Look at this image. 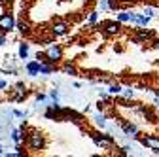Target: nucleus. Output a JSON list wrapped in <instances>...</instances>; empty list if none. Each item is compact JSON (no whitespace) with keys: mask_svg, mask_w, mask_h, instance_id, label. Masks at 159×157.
Wrapping results in <instances>:
<instances>
[{"mask_svg":"<svg viewBox=\"0 0 159 157\" xmlns=\"http://www.w3.org/2000/svg\"><path fill=\"white\" fill-rule=\"evenodd\" d=\"M27 148L30 151H42V150H46V136L40 131H30L27 134Z\"/></svg>","mask_w":159,"mask_h":157,"instance_id":"1","label":"nucleus"},{"mask_svg":"<svg viewBox=\"0 0 159 157\" xmlns=\"http://www.w3.org/2000/svg\"><path fill=\"white\" fill-rule=\"evenodd\" d=\"M89 136H91V140H93V144L97 146V148H101V150H110L114 144H116V138L112 134H108V132H89Z\"/></svg>","mask_w":159,"mask_h":157,"instance_id":"2","label":"nucleus"},{"mask_svg":"<svg viewBox=\"0 0 159 157\" xmlns=\"http://www.w3.org/2000/svg\"><path fill=\"white\" fill-rule=\"evenodd\" d=\"M63 53H65L63 46L51 42V44L46 47V51H44V61H48V63H51V65H57V63L63 59Z\"/></svg>","mask_w":159,"mask_h":157,"instance_id":"3","label":"nucleus"},{"mask_svg":"<svg viewBox=\"0 0 159 157\" xmlns=\"http://www.w3.org/2000/svg\"><path fill=\"white\" fill-rule=\"evenodd\" d=\"M138 144L146 150H152L153 153L159 155V136L157 134H146V136H138Z\"/></svg>","mask_w":159,"mask_h":157,"instance_id":"4","label":"nucleus"},{"mask_svg":"<svg viewBox=\"0 0 159 157\" xmlns=\"http://www.w3.org/2000/svg\"><path fill=\"white\" fill-rule=\"evenodd\" d=\"M15 17H13V13H10V11H4L2 15H0V32L2 34H8V32H11L13 29H15Z\"/></svg>","mask_w":159,"mask_h":157,"instance_id":"5","label":"nucleus"},{"mask_svg":"<svg viewBox=\"0 0 159 157\" xmlns=\"http://www.w3.org/2000/svg\"><path fill=\"white\" fill-rule=\"evenodd\" d=\"M123 29V23H119L117 19L116 21H104L102 23V36L108 38V36H117Z\"/></svg>","mask_w":159,"mask_h":157,"instance_id":"6","label":"nucleus"},{"mask_svg":"<svg viewBox=\"0 0 159 157\" xmlns=\"http://www.w3.org/2000/svg\"><path fill=\"white\" fill-rule=\"evenodd\" d=\"M119 127H121V132L127 136V138H138L140 136V131H138V127L134 125V123H131V121H121L119 123Z\"/></svg>","mask_w":159,"mask_h":157,"instance_id":"7","label":"nucleus"},{"mask_svg":"<svg viewBox=\"0 0 159 157\" xmlns=\"http://www.w3.org/2000/svg\"><path fill=\"white\" fill-rule=\"evenodd\" d=\"M93 125L98 129V131H104L106 127H108V115H106V112H101V110H97V114H93Z\"/></svg>","mask_w":159,"mask_h":157,"instance_id":"8","label":"nucleus"},{"mask_svg":"<svg viewBox=\"0 0 159 157\" xmlns=\"http://www.w3.org/2000/svg\"><path fill=\"white\" fill-rule=\"evenodd\" d=\"M68 30H70V25H68L66 21H55V23L51 25V34H53V38L66 36Z\"/></svg>","mask_w":159,"mask_h":157,"instance_id":"9","label":"nucleus"},{"mask_svg":"<svg viewBox=\"0 0 159 157\" xmlns=\"http://www.w3.org/2000/svg\"><path fill=\"white\" fill-rule=\"evenodd\" d=\"M25 70H27V74H29L30 78L38 76V74H40V61H38V59H36V61H29V63L25 65Z\"/></svg>","mask_w":159,"mask_h":157,"instance_id":"10","label":"nucleus"},{"mask_svg":"<svg viewBox=\"0 0 159 157\" xmlns=\"http://www.w3.org/2000/svg\"><path fill=\"white\" fill-rule=\"evenodd\" d=\"M152 23V17L150 15H146V13H136V17H134V27H148Z\"/></svg>","mask_w":159,"mask_h":157,"instance_id":"11","label":"nucleus"},{"mask_svg":"<svg viewBox=\"0 0 159 157\" xmlns=\"http://www.w3.org/2000/svg\"><path fill=\"white\" fill-rule=\"evenodd\" d=\"M55 72V65L48 63V61H40V74L42 76H51Z\"/></svg>","mask_w":159,"mask_h":157,"instance_id":"12","label":"nucleus"},{"mask_svg":"<svg viewBox=\"0 0 159 157\" xmlns=\"http://www.w3.org/2000/svg\"><path fill=\"white\" fill-rule=\"evenodd\" d=\"M17 55H19V59H29V44L27 42H21L19 44V51H17Z\"/></svg>","mask_w":159,"mask_h":157,"instance_id":"13","label":"nucleus"},{"mask_svg":"<svg viewBox=\"0 0 159 157\" xmlns=\"http://www.w3.org/2000/svg\"><path fill=\"white\" fill-rule=\"evenodd\" d=\"M61 70H63V74H66V76H76V74H78V68H76L72 63H65Z\"/></svg>","mask_w":159,"mask_h":157,"instance_id":"14","label":"nucleus"},{"mask_svg":"<svg viewBox=\"0 0 159 157\" xmlns=\"http://www.w3.org/2000/svg\"><path fill=\"white\" fill-rule=\"evenodd\" d=\"M15 29L21 32V34H29L30 32V27H29V23H25V21H19V23H15Z\"/></svg>","mask_w":159,"mask_h":157,"instance_id":"15","label":"nucleus"},{"mask_svg":"<svg viewBox=\"0 0 159 157\" xmlns=\"http://www.w3.org/2000/svg\"><path fill=\"white\" fill-rule=\"evenodd\" d=\"M121 89H123L121 83H110L108 85V93L110 95H121Z\"/></svg>","mask_w":159,"mask_h":157,"instance_id":"16","label":"nucleus"},{"mask_svg":"<svg viewBox=\"0 0 159 157\" xmlns=\"http://www.w3.org/2000/svg\"><path fill=\"white\" fill-rule=\"evenodd\" d=\"M116 19L119 23H129V11H117V15H116Z\"/></svg>","mask_w":159,"mask_h":157,"instance_id":"17","label":"nucleus"},{"mask_svg":"<svg viewBox=\"0 0 159 157\" xmlns=\"http://www.w3.org/2000/svg\"><path fill=\"white\" fill-rule=\"evenodd\" d=\"M97 21H98V11L95 10V11H91V13H89V17H87V23H89L91 27H95V25H97Z\"/></svg>","mask_w":159,"mask_h":157,"instance_id":"18","label":"nucleus"},{"mask_svg":"<svg viewBox=\"0 0 159 157\" xmlns=\"http://www.w3.org/2000/svg\"><path fill=\"white\" fill-rule=\"evenodd\" d=\"M121 95H123V99H133V96H134V89L133 87H123Z\"/></svg>","mask_w":159,"mask_h":157,"instance_id":"19","label":"nucleus"},{"mask_svg":"<svg viewBox=\"0 0 159 157\" xmlns=\"http://www.w3.org/2000/svg\"><path fill=\"white\" fill-rule=\"evenodd\" d=\"M108 8H110V11H117L121 8V2L119 0H108Z\"/></svg>","mask_w":159,"mask_h":157,"instance_id":"20","label":"nucleus"},{"mask_svg":"<svg viewBox=\"0 0 159 157\" xmlns=\"http://www.w3.org/2000/svg\"><path fill=\"white\" fill-rule=\"evenodd\" d=\"M98 11H101V13L110 11V8H108V0H98Z\"/></svg>","mask_w":159,"mask_h":157,"instance_id":"21","label":"nucleus"},{"mask_svg":"<svg viewBox=\"0 0 159 157\" xmlns=\"http://www.w3.org/2000/svg\"><path fill=\"white\" fill-rule=\"evenodd\" d=\"M142 13H146V15H150V17H152V19H153V17H155V15H157V13H155V8H153V6H146V8H144V11H142Z\"/></svg>","mask_w":159,"mask_h":157,"instance_id":"22","label":"nucleus"},{"mask_svg":"<svg viewBox=\"0 0 159 157\" xmlns=\"http://www.w3.org/2000/svg\"><path fill=\"white\" fill-rule=\"evenodd\" d=\"M98 95H101V99H102V101H112L108 91H98Z\"/></svg>","mask_w":159,"mask_h":157,"instance_id":"23","label":"nucleus"},{"mask_svg":"<svg viewBox=\"0 0 159 157\" xmlns=\"http://www.w3.org/2000/svg\"><path fill=\"white\" fill-rule=\"evenodd\" d=\"M6 87H8V82H6V80H2V78H0V91H4Z\"/></svg>","mask_w":159,"mask_h":157,"instance_id":"24","label":"nucleus"},{"mask_svg":"<svg viewBox=\"0 0 159 157\" xmlns=\"http://www.w3.org/2000/svg\"><path fill=\"white\" fill-rule=\"evenodd\" d=\"M119 2H121V6H129V4H134L136 0H119Z\"/></svg>","mask_w":159,"mask_h":157,"instance_id":"25","label":"nucleus"},{"mask_svg":"<svg viewBox=\"0 0 159 157\" xmlns=\"http://www.w3.org/2000/svg\"><path fill=\"white\" fill-rule=\"evenodd\" d=\"M153 47L159 49V38H153Z\"/></svg>","mask_w":159,"mask_h":157,"instance_id":"26","label":"nucleus"},{"mask_svg":"<svg viewBox=\"0 0 159 157\" xmlns=\"http://www.w3.org/2000/svg\"><path fill=\"white\" fill-rule=\"evenodd\" d=\"M36 59H38V61H44V53L38 51V53H36Z\"/></svg>","mask_w":159,"mask_h":157,"instance_id":"27","label":"nucleus"},{"mask_svg":"<svg viewBox=\"0 0 159 157\" xmlns=\"http://www.w3.org/2000/svg\"><path fill=\"white\" fill-rule=\"evenodd\" d=\"M155 104H157V110H159V96H157V99H155Z\"/></svg>","mask_w":159,"mask_h":157,"instance_id":"28","label":"nucleus"},{"mask_svg":"<svg viewBox=\"0 0 159 157\" xmlns=\"http://www.w3.org/2000/svg\"><path fill=\"white\" fill-rule=\"evenodd\" d=\"M0 155H4V151H2V144H0Z\"/></svg>","mask_w":159,"mask_h":157,"instance_id":"29","label":"nucleus"},{"mask_svg":"<svg viewBox=\"0 0 159 157\" xmlns=\"http://www.w3.org/2000/svg\"><path fill=\"white\" fill-rule=\"evenodd\" d=\"M0 131H2V129H0Z\"/></svg>","mask_w":159,"mask_h":157,"instance_id":"30","label":"nucleus"}]
</instances>
